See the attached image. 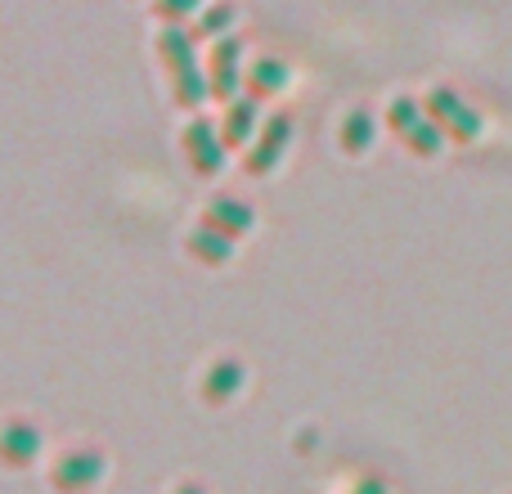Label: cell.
<instances>
[{"label":"cell","mask_w":512,"mask_h":494,"mask_svg":"<svg viewBox=\"0 0 512 494\" xmlns=\"http://www.w3.org/2000/svg\"><path fill=\"white\" fill-rule=\"evenodd\" d=\"M441 144H445V131L432 122V117H423V122L405 135V149L414 153V158H436V153H441Z\"/></svg>","instance_id":"cell-16"},{"label":"cell","mask_w":512,"mask_h":494,"mask_svg":"<svg viewBox=\"0 0 512 494\" xmlns=\"http://www.w3.org/2000/svg\"><path fill=\"white\" fill-rule=\"evenodd\" d=\"M234 18H239V5H234V0H212V5L198 14V36H207V41H221V36H230Z\"/></svg>","instance_id":"cell-14"},{"label":"cell","mask_w":512,"mask_h":494,"mask_svg":"<svg viewBox=\"0 0 512 494\" xmlns=\"http://www.w3.org/2000/svg\"><path fill=\"white\" fill-rule=\"evenodd\" d=\"M288 140H292V117L270 113L261 122V131H256V140L243 149V171H248V176H270V167H279Z\"/></svg>","instance_id":"cell-3"},{"label":"cell","mask_w":512,"mask_h":494,"mask_svg":"<svg viewBox=\"0 0 512 494\" xmlns=\"http://www.w3.org/2000/svg\"><path fill=\"white\" fill-rule=\"evenodd\" d=\"M207 0H153V18L162 27H185L194 14H203Z\"/></svg>","instance_id":"cell-17"},{"label":"cell","mask_w":512,"mask_h":494,"mask_svg":"<svg viewBox=\"0 0 512 494\" xmlns=\"http://www.w3.org/2000/svg\"><path fill=\"white\" fill-rule=\"evenodd\" d=\"M171 494H207L203 486H198V481H180V486L176 490H171Z\"/></svg>","instance_id":"cell-19"},{"label":"cell","mask_w":512,"mask_h":494,"mask_svg":"<svg viewBox=\"0 0 512 494\" xmlns=\"http://www.w3.org/2000/svg\"><path fill=\"white\" fill-rule=\"evenodd\" d=\"M185 252L194 256L198 265L216 270V265H225V261L234 256V239H225V234H216V230H207V225H198V230L185 239Z\"/></svg>","instance_id":"cell-12"},{"label":"cell","mask_w":512,"mask_h":494,"mask_svg":"<svg viewBox=\"0 0 512 494\" xmlns=\"http://www.w3.org/2000/svg\"><path fill=\"white\" fill-rule=\"evenodd\" d=\"M180 149H185L194 176H216V171L225 167V153H230V149H225V140H221V126L207 122V117H194V122L185 126Z\"/></svg>","instance_id":"cell-4"},{"label":"cell","mask_w":512,"mask_h":494,"mask_svg":"<svg viewBox=\"0 0 512 494\" xmlns=\"http://www.w3.org/2000/svg\"><path fill=\"white\" fill-rule=\"evenodd\" d=\"M423 117H427V113H423V99H414V95H400L396 104L387 108V131H396L400 140H405V135L414 131V126L423 122Z\"/></svg>","instance_id":"cell-15"},{"label":"cell","mask_w":512,"mask_h":494,"mask_svg":"<svg viewBox=\"0 0 512 494\" xmlns=\"http://www.w3.org/2000/svg\"><path fill=\"white\" fill-rule=\"evenodd\" d=\"M41 454V427L32 418H5L0 423V468L23 472Z\"/></svg>","instance_id":"cell-6"},{"label":"cell","mask_w":512,"mask_h":494,"mask_svg":"<svg viewBox=\"0 0 512 494\" xmlns=\"http://www.w3.org/2000/svg\"><path fill=\"white\" fill-rule=\"evenodd\" d=\"M423 113L432 117V122L445 131V140H454V144H472L481 135V113L463 104L450 86L427 90V95H423Z\"/></svg>","instance_id":"cell-1"},{"label":"cell","mask_w":512,"mask_h":494,"mask_svg":"<svg viewBox=\"0 0 512 494\" xmlns=\"http://www.w3.org/2000/svg\"><path fill=\"white\" fill-rule=\"evenodd\" d=\"M261 104H256L252 95L243 99H230V108H225V122H221V140L225 149H248L256 140V131H261Z\"/></svg>","instance_id":"cell-10"},{"label":"cell","mask_w":512,"mask_h":494,"mask_svg":"<svg viewBox=\"0 0 512 494\" xmlns=\"http://www.w3.org/2000/svg\"><path fill=\"white\" fill-rule=\"evenodd\" d=\"M351 494H387V481L364 477V481H355V490H351Z\"/></svg>","instance_id":"cell-18"},{"label":"cell","mask_w":512,"mask_h":494,"mask_svg":"<svg viewBox=\"0 0 512 494\" xmlns=\"http://www.w3.org/2000/svg\"><path fill=\"white\" fill-rule=\"evenodd\" d=\"M243 41L239 36H221L207 54V86H212V99H225L230 104L243 90Z\"/></svg>","instance_id":"cell-5"},{"label":"cell","mask_w":512,"mask_h":494,"mask_svg":"<svg viewBox=\"0 0 512 494\" xmlns=\"http://www.w3.org/2000/svg\"><path fill=\"white\" fill-rule=\"evenodd\" d=\"M283 81H288V63L274 59V54H265V59H252L248 72H243V95H252L256 104L270 95H279Z\"/></svg>","instance_id":"cell-11"},{"label":"cell","mask_w":512,"mask_h":494,"mask_svg":"<svg viewBox=\"0 0 512 494\" xmlns=\"http://www.w3.org/2000/svg\"><path fill=\"white\" fill-rule=\"evenodd\" d=\"M108 454L95 450V445H77V450H63L50 468V486L59 494H86L95 490V481L104 477Z\"/></svg>","instance_id":"cell-2"},{"label":"cell","mask_w":512,"mask_h":494,"mask_svg":"<svg viewBox=\"0 0 512 494\" xmlns=\"http://www.w3.org/2000/svg\"><path fill=\"white\" fill-rule=\"evenodd\" d=\"M243 364L234 360V355H221L216 364H207V373H203V382H198V396L207 400L212 409H221V405H230L234 396L243 391Z\"/></svg>","instance_id":"cell-8"},{"label":"cell","mask_w":512,"mask_h":494,"mask_svg":"<svg viewBox=\"0 0 512 494\" xmlns=\"http://www.w3.org/2000/svg\"><path fill=\"white\" fill-rule=\"evenodd\" d=\"M252 221H256L252 203L248 198H234V194H212L203 207V216H198V225H207V230L225 234V239H234V243L252 230Z\"/></svg>","instance_id":"cell-7"},{"label":"cell","mask_w":512,"mask_h":494,"mask_svg":"<svg viewBox=\"0 0 512 494\" xmlns=\"http://www.w3.org/2000/svg\"><path fill=\"white\" fill-rule=\"evenodd\" d=\"M194 36L198 32H189V27H162L158 32V59L171 77H185V72L203 68V63H198V50H194Z\"/></svg>","instance_id":"cell-9"},{"label":"cell","mask_w":512,"mask_h":494,"mask_svg":"<svg viewBox=\"0 0 512 494\" xmlns=\"http://www.w3.org/2000/svg\"><path fill=\"white\" fill-rule=\"evenodd\" d=\"M373 135H378V126H373V113H369V108H355V113H346V117H342V131H337V144H342V153L360 158V153H369Z\"/></svg>","instance_id":"cell-13"}]
</instances>
